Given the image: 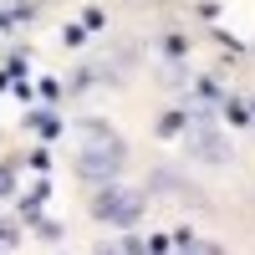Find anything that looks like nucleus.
<instances>
[{"label":"nucleus","instance_id":"obj_1","mask_svg":"<svg viewBox=\"0 0 255 255\" xmlns=\"http://www.w3.org/2000/svg\"><path fill=\"white\" fill-rule=\"evenodd\" d=\"M77 174L82 179H97V184H108L118 168H123V158H128V143L113 133L108 123H82L77 128Z\"/></svg>","mask_w":255,"mask_h":255},{"label":"nucleus","instance_id":"obj_2","mask_svg":"<svg viewBox=\"0 0 255 255\" xmlns=\"http://www.w3.org/2000/svg\"><path fill=\"white\" fill-rule=\"evenodd\" d=\"M92 209H97V220L133 225V220L143 215V194H138V189H123V184H108V189H102V194L92 199Z\"/></svg>","mask_w":255,"mask_h":255},{"label":"nucleus","instance_id":"obj_3","mask_svg":"<svg viewBox=\"0 0 255 255\" xmlns=\"http://www.w3.org/2000/svg\"><path fill=\"white\" fill-rule=\"evenodd\" d=\"M189 153H199L204 163H225V138L215 133L209 108H194V113H189Z\"/></svg>","mask_w":255,"mask_h":255},{"label":"nucleus","instance_id":"obj_4","mask_svg":"<svg viewBox=\"0 0 255 255\" xmlns=\"http://www.w3.org/2000/svg\"><path fill=\"white\" fill-rule=\"evenodd\" d=\"M31 10L26 5H10V10H0V31H5V26H15V20H26Z\"/></svg>","mask_w":255,"mask_h":255},{"label":"nucleus","instance_id":"obj_5","mask_svg":"<svg viewBox=\"0 0 255 255\" xmlns=\"http://www.w3.org/2000/svg\"><path fill=\"white\" fill-rule=\"evenodd\" d=\"M10 189H15V168H0V199H5Z\"/></svg>","mask_w":255,"mask_h":255},{"label":"nucleus","instance_id":"obj_6","mask_svg":"<svg viewBox=\"0 0 255 255\" xmlns=\"http://www.w3.org/2000/svg\"><path fill=\"white\" fill-rule=\"evenodd\" d=\"M97 255H123V250H108V245H102V250H97Z\"/></svg>","mask_w":255,"mask_h":255}]
</instances>
